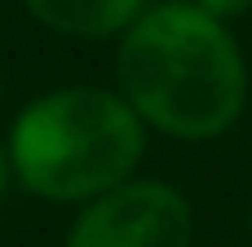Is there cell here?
<instances>
[{"label":"cell","instance_id":"7a4b0ae2","mask_svg":"<svg viewBox=\"0 0 252 247\" xmlns=\"http://www.w3.org/2000/svg\"><path fill=\"white\" fill-rule=\"evenodd\" d=\"M13 186L53 208H84L142 177L151 133L106 84H58L4 124Z\"/></svg>","mask_w":252,"mask_h":247},{"label":"cell","instance_id":"52a82bcc","mask_svg":"<svg viewBox=\"0 0 252 247\" xmlns=\"http://www.w3.org/2000/svg\"><path fill=\"white\" fill-rule=\"evenodd\" d=\"M244 230H248V247H252V203H248V217H244Z\"/></svg>","mask_w":252,"mask_h":247},{"label":"cell","instance_id":"3957f363","mask_svg":"<svg viewBox=\"0 0 252 247\" xmlns=\"http://www.w3.org/2000/svg\"><path fill=\"white\" fill-rule=\"evenodd\" d=\"M62 247H195V203L164 177H133L71 212Z\"/></svg>","mask_w":252,"mask_h":247},{"label":"cell","instance_id":"6da1fadb","mask_svg":"<svg viewBox=\"0 0 252 247\" xmlns=\"http://www.w3.org/2000/svg\"><path fill=\"white\" fill-rule=\"evenodd\" d=\"M151 137L204 146L230 137L252 106V62L235 27L190 0H155L115 40V84Z\"/></svg>","mask_w":252,"mask_h":247},{"label":"cell","instance_id":"277c9868","mask_svg":"<svg viewBox=\"0 0 252 247\" xmlns=\"http://www.w3.org/2000/svg\"><path fill=\"white\" fill-rule=\"evenodd\" d=\"M22 13L58 35V40H75V44H115L155 0H18Z\"/></svg>","mask_w":252,"mask_h":247},{"label":"cell","instance_id":"5b68a950","mask_svg":"<svg viewBox=\"0 0 252 247\" xmlns=\"http://www.w3.org/2000/svg\"><path fill=\"white\" fill-rule=\"evenodd\" d=\"M190 4L204 9L208 18H217V22H226V27H235L239 18L252 13V0H190Z\"/></svg>","mask_w":252,"mask_h":247},{"label":"cell","instance_id":"ba28073f","mask_svg":"<svg viewBox=\"0 0 252 247\" xmlns=\"http://www.w3.org/2000/svg\"><path fill=\"white\" fill-rule=\"evenodd\" d=\"M0 102H4V75H0Z\"/></svg>","mask_w":252,"mask_h":247},{"label":"cell","instance_id":"8992f818","mask_svg":"<svg viewBox=\"0 0 252 247\" xmlns=\"http://www.w3.org/2000/svg\"><path fill=\"white\" fill-rule=\"evenodd\" d=\"M18 186H13V159H9V137H4V128H0V208H4V199L13 194Z\"/></svg>","mask_w":252,"mask_h":247}]
</instances>
